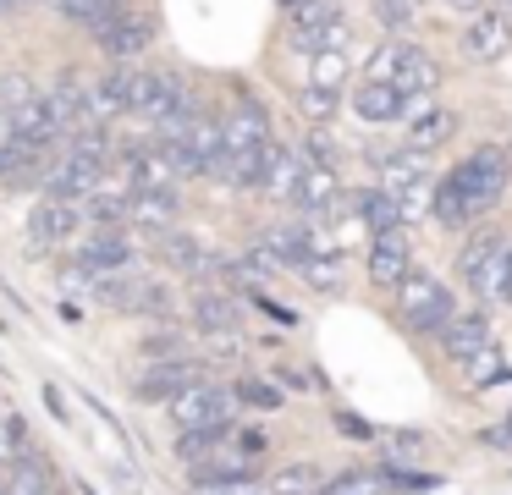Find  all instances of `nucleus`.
I'll return each instance as SVG.
<instances>
[{"label": "nucleus", "instance_id": "ddd939ff", "mask_svg": "<svg viewBox=\"0 0 512 495\" xmlns=\"http://www.w3.org/2000/svg\"><path fill=\"white\" fill-rule=\"evenodd\" d=\"M50 160H56V149L28 143V138L12 132V143H6V154H0V187H6V193H34V187H45Z\"/></svg>", "mask_w": 512, "mask_h": 495}, {"label": "nucleus", "instance_id": "7ed1b4c3", "mask_svg": "<svg viewBox=\"0 0 512 495\" xmlns=\"http://www.w3.org/2000/svg\"><path fill=\"white\" fill-rule=\"evenodd\" d=\"M265 149H270V116H265V105L243 88V94L232 99V110L221 116V154H215L210 176L226 182V187H254Z\"/></svg>", "mask_w": 512, "mask_h": 495}, {"label": "nucleus", "instance_id": "f704fd0d", "mask_svg": "<svg viewBox=\"0 0 512 495\" xmlns=\"http://www.w3.org/2000/svg\"><path fill=\"white\" fill-rule=\"evenodd\" d=\"M342 77H347V50H314V77L309 83L342 88Z\"/></svg>", "mask_w": 512, "mask_h": 495}, {"label": "nucleus", "instance_id": "79ce46f5", "mask_svg": "<svg viewBox=\"0 0 512 495\" xmlns=\"http://www.w3.org/2000/svg\"><path fill=\"white\" fill-rule=\"evenodd\" d=\"M248 495H254V490H248Z\"/></svg>", "mask_w": 512, "mask_h": 495}, {"label": "nucleus", "instance_id": "bb28decb", "mask_svg": "<svg viewBox=\"0 0 512 495\" xmlns=\"http://www.w3.org/2000/svg\"><path fill=\"white\" fill-rule=\"evenodd\" d=\"M353 209H358V220H364L369 231L408 226V220H402V209H397V198H391V193H380V187H364V193L353 198Z\"/></svg>", "mask_w": 512, "mask_h": 495}, {"label": "nucleus", "instance_id": "4be33fe9", "mask_svg": "<svg viewBox=\"0 0 512 495\" xmlns=\"http://www.w3.org/2000/svg\"><path fill=\"white\" fill-rule=\"evenodd\" d=\"M457 132V116L452 110H430L424 99H408V143L402 149H419V154H435L446 138Z\"/></svg>", "mask_w": 512, "mask_h": 495}, {"label": "nucleus", "instance_id": "393cba45", "mask_svg": "<svg viewBox=\"0 0 512 495\" xmlns=\"http://www.w3.org/2000/svg\"><path fill=\"white\" fill-rule=\"evenodd\" d=\"M485 341H490V319L485 314H452L441 325V347H446V358H452V363H468Z\"/></svg>", "mask_w": 512, "mask_h": 495}, {"label": "nucleus", "instance_id": "58836bf2", "mask_svg": "<svg viewBox=\"0 0 512 495\" xmlns=\"http://www.w3.org/2000/svg\"><path fill=\"white\" fill-rule=\"evenodd\" d=\"M446 6H452V11H468V17H474V11H485V0H446Z\"/></svg>", "mask_w": 512, "mask_h": 495}, {"label": "nucleus", "instance_id": "20e7f679", "mask_svg": "<svg viewBox=\"0 0 512 495\" xmlns=\"http://www.w3.org/2000/svg\"><path fill=\"white\" fill-rule=\"evenodd\" d=\"M457 275L468 281V292L479 303L490 308L512 303V237L507 231H479L463 248V259H457Z\"/></svg>", "mask_w": 512, "mask_h": 495}, {"label": "nucleus", "instance_id": "dca6fc26", "mask_svg": "<svg viewBox=\"0 0 512 495\" xmlns=\"http://www.w3.org/2000/svg\"><path fill=\"white\" fill-rule=\"evenodd\" d=\"M298 176H303V154L270 138L265 160H259V176H254V193H265L270 204H292V193H298Z\"/></svg>", "mask_w": 512, "mask_h": 495}, {"label": "nucleus", "instance_id": "7c9ffc66", "mask_svg": "<svg viewBox=\"0 0 512 495\" xmlns=\"http://www.w3.org/2000/svg\"><path fill=\"white\" fill-rule=\"evenodd\" d=\"M457 369H463V380H468V385H496L501 374H507V363H501L496 341H485V347H479L468 363H457Z\"/></svg>", "mask_w": 512, "mask_h": 495}, {"label": "nucleus", "instance_id": "9d476101", "mask_svg": "<svg viewBox=\"0 0 512 495\" xmlns=\"http://www.w3.org/2000/svg\"><path fill=\"white\" fill-rule=\"evenodd\" d=\"M380 193H391L402 209V220H413L430 204V154H419V149L386 154V160H380Z\"/></svg>", "mask_w": 512, "mask_h": 495}, {"label": "nucleus", "instance_id": "f3484780", "mask_svg": "<svg viewBox=\"0 0 512 495\" xmlns=\"http://www.w3.org/2000/svg\"><path fill=\"white\" fill-rule=\"evenodd\" d=\"M177 215H182L177 187H138V193L127 198V220H133L144 237H166V231H177Z\"/></svg>", "mask_w": 512, "mask_h": 495}, {"label": "nucleus", "instance_id": "473e14b6", "mask_svg": "<svg viewBox=\"0 0 512 495\" xmlns=\"http://www.w3.org/2000/svg\"><path fill=\"white\" fill-rule=\"evenodd\" d=\"M34 99H39V88L28 83L23 72H17V77H0V116H6V121H12L17 110H28Z\"/></svg>", "mask_w": 512, "mask_h": 495}, {"label": "nucleus", "instance_id": "aec40b11", "mask_svg": "<svg viewBox=\"0 0 512 495\" xmlns=\"http://www.w3.org/2000/svg\"><path fill=\"white\" fill-rule=\"evenodd\" d=\"M512 44V28L501 11H474V22L463 28V55L468 61H501Z\"/></svg>", "mask_w": 512, "mask_h": 495}, {"label": "nucleus", "instance_id": "1a4fd4ad", "mask_svg": "<svg viewBox=\"0 0 512 495\" xmlns=\"http://www.w3.org/2000/svg\"><path fill=\"white\" fill-rule=\"evenodd\" d=\"M287 39L298 55L347 50V17L336 0H287Z\"/></svg>", "mask_w": 512, "mask_h": 495}, {"label": "nucleus", "instance_id": "412c9836", "mask_svg": "<svg viewBox=\"0 0 512 495\" xmlns=\"http://www.w3.org/2000/svg\"><path fill=\"white\" fill-rule=\"evenodd\" d=\"M347 105H353L358 121H375V127H386V121H402V116H408V99H402L391 83H375V77H364V83L347 94Z\"/></svg>", "mask_w": 512, "mask_h": 495}, {"label": "nucleus", "instance_id": "e433bc0d", "mask_svg": "<svg viewBox=\"0 0 512 495\" xmlns=\"http://www.w3.org/2000/svg\"><path fill=\"white\" fill-rule=\"evenodd\" d=\"M375 17L386 22V28H408V22H413V0H375Z\"/></svg>", "mask_w": 512, "mask_h": 495}, {"label": "nucleus", "instance_id": "9b49d317", "mask_svg": "<svg viewBox=\"0 0 512 495\" xmlns=\"http://www.w3.org/2000/svg\"><path fill=\"white\" fill-rule=\"evenodd\" d=\"M89 33H94V44H100L111 61H144L149 44H155V28H149V17H144V11H133V6L105 11L100 22H89Z\"/></svg>", "mask_w": 512, "mask_h": 495}, {"label": "nucleus", "instance_id": "6e6552de", "mask_svg": "<svg viewBox=\"0 0 512 495\" xmlns=\"http://www.w3.org/2000/svg\"><path fill=\"white\" fill-rule=\"evenodd\" d=\"M166 413H171V424H177L182 435L226 429L237 418V391H226V385H215V380H193V385H182V391L166 402Z\"/></svg>", "mask_w": 512, "mask_h": 495}, {"label": "nucleus", "instance_id": "a211bd4d", "mask_svg": "<svg viewBox=\"0 0 512 495\" xmlns=\"http://www.w3.org/2000/svg\"><path fill=\"white\" fill-rule=\"evenodd\" d=\"M193 380H204V369L188 352H182V358H149V369L138 374V396H144V402H171V396Z\"/></svg>", "mask_w": 512, "mask_h": 495}, {"label": "nucleus", "instance_id": "4c0bfd02", "mask_svg": "<svg viewBox=\"0 0 512 495\" xmlns=\"http://www.w3.org/2000/svg\"><path fill=\"white\" fill-rule=\"evenodd\" d=\"M188 495H248V479H193Z\"/></svg>", "mask_w": 512, "mask_h": 495}, {"label": "nucleus", "instance_id": "0eeeda50", "mask_svg": "<svg viewBox=\"0 0 512 495\" xmlns=\"http://www.w3.org/2000/svg\"><path fill=\"white\" fill-rule=\"evenodd\" d=\"M452 314H457L452 292H446L430 270H408L397 281V319L413 330V336H441V325Z\"/></svg>", "mask_w": 512, "mask_h": 495}, {"label": "nucleus", "instance_id": "f8f14e48", "mask_svg": "<svg viewBox=\"0 0 512 495\" xmlns=\"http://www.w3.org/2000/svg\"><path fill=\"white\" fill-rule=\"evenodd\" d=\"M83 220H89V204H83V198L45 193V198L34 204V220H28V231H34L39 248H72V242L83 237Z\"/></svg>", "mask_w": 512, "mask_h": 495}, {"label": "nucleus", "instance_id": "f03ea898", "mask_svg": "<svg viewBox=\"0 0 512 495\" xmlns=\"http://www.w3.org/2000/svg\"><path fill=\"white\" fill-rule=\"evenodd\" d=\"M270 440L259 429H204V435H182L177 457L193 479H254L259 462H265Z\"/></svg>", "mask_w": 512, "mask_h": 495}, {"label": "nucleus", "instance_id": "c756f323", "mask_svg": "<svg viewBox=\"0 0 512 495\" xmlns=\"http://www.w3.org/2000/svg\"><path fill=\"white\" fill-rule=\"evenodd\" d=\"M23 451H34V440H28V424L17 418V407L0 396V462L23 457Z\"/></svg>", "mask_w": 512, "mask_h": 495}, {"label": "nucleus", "instance_id": "5701e85b", "mask_svg": "<svg viewBox=\"0 0 512 495\" xmlns=\"http://www.w3.org/2000/svg\"><path fill=\"white\" fill-rule=\"evenodd\" d=\"M39 99H45L50 127H56L61 143H67V132L83 127V88H78V77H56L50 88H39Z\"/></svg>", "mask_w": 512, "mask_h": 495}, {"label": "nucleus", "instance_id": "cd10ccee", "mask_svg": "<svg viewBox=\"0 0 512 495\" xmlns=\"http://www.w3.org/2000/svg\"><path fill=\"white\" fill-rule=\"evenodd\" d=\"M325 495H391L386 468H347L336 479H325Z\"/></svg>", "mask_w": 512, "mask_h": 495}, {"label": "nucleus", "instance_id": "4468645a", "mask_svg": "<svg viewBox=\"0 0 512 495\" xmlns=\"http://www.w3.org/2000/svg\"><path fill=\"white\" fill-rule=\"evenodd\" d=\"M408 270H413V242H408V226L369 231V281H375V286H397Z\"/></svg>", "mask_w": 512, "mask_h": 495}, {"label": "nucleus", "instance_id": "423d86ee", "mask_svg": "<svg viewBox=\"0 0 512 495\" xmlns=\"http://www.w3.org/2000/svg\"><path fill=\"white\" fill-rule=\"evenodd\" d=\"M364 77H375V83H391L402 99H430L435 83H441V66H435L430 55L419 50V44L386 39L375 55H369V72H364Z\"/></svg>", "mask_w": 512, "mask_h": 495}, {"label": "nucleus", "instance_id": "f257e3e1", "mask_svg": "<svg viewBox=\"0 0 512 495\" xmlns=\"http://www.w3.org/2000/svg\"><path fill=\"white\" fill-rule=\"evenodd\" d=\"M507 182H512L507 149H496V143H479L474 154H463V160H457L452 171L435 182L430 215L441 220L446 231H463V226H474L485 209H496V198L507 193Z\"/></svg>", "mask_w": 512, "mask_h": 495}, {"label": "nucleus", "instance_id": "72a5a7b5", "mask_svg": "<svg viewBox=\"0 0 512 495\" xmlns=\"http://www.w3.org/2000/svg\"><path fill=\"white\" fill-rule=\"evenodd\" d=\"M298 105L309 110L314 121H331L336 105H342V94H336V88H320V83H303V88H298Z\"/></svg>", "mask_w": 512, "mask_h": 495}, {"label": "nucleus", "instance_id": "c9c22d12", "mask_svg": "<svg viewBox=\"0 0 512 495\" xmlns=\"http://www.w3.org/2000/svg\"><path fill=\"white\" fill-rule=\"evenodd\" d=\"M237 402H248V407H281V391H276V385H265V380H243V385H237Z\"/></svg>", "mask_w": 512, "mask_h": 495}, {"label": "nucleus", "instance_id": "ea45409f", "mask_svg": "<svg viewBox=\"0 0 512 495\" xmlns=\"http://www.w3.org/2000/svg\"><path fill=\"white\" fill-rule=\"evenodd\" d=\"M23 6H34V0H0V11H23Z\"/></svg>", "mask_w": 512, "mask_h": 495}, {"label": "nucleus", "instance_id": "39448f33", "mask_svg": "<svg viewBox=\"0 0 512 495\" xmlns=\"http://www.w3.org/2000/svg\"><path fill=\"white\" fill-rule=\"evenodd\" d=\"M122 77H127V110L144 116L149 127H160V121H171V116H188V110L199 105V94H193L177 72H166V66H133V72H122Z\"/></svg>", "mask_w": 512, "mask_h": 495}, {"label": "nucleus", "instance_id": "a19ab883", "mask_svg": "<svg viewBox=\"0 0 512 495\" xmlns=\"http://www.w3.org/2000/svg\"><path fill=\"white\" fill-rule=\"evenodd\" d=\"M0 495H6V462H0Z\"/></svg>", "mask_w": 512, "mask_h": 495}, {"label": "nucleus", "instance_id": "2f4dec72", "mask_svg": "<svg viewBox=\"0 0 512 495\" xmlns=\"http://www.w3.org/2000/svg\"><path fill=\"white\" fill-rule=\"evenodd\" d=\"M380 451H386V468H413V462L424 457V435L402 429V435H386V440H380Z\"/></svg>", "mask_w": 512, "mask_h": 495}, {"label": "nucleus", "instance_id": "b1692460", "mask_svg": "<svg viewBox=\"0 0 512 495\" xmlns=\"http://www.w3.org/2000/svg\"><path fill=\"white\" fill-rule=\"evenodd\" d=\"M6 495H61V484L39 451H23V457L6 462Z\"/></svg>", "mask_w": 512, "mask_h": 495}, {"label": "nucleus", "instance_id": "c85d7f7f", "mask_svg": "<svg viewBox=\"0 0 512 495\" xmlns=\"http://www.w3.org/2000/svg\"><path fill=\"white\" fill-rule=\"evenodd\" d=\"M270 495H325V473L314 462H292L270 479Z\"/></svg>", "mask_w": 512, "mask_h": 495}, {"label": "nucleus", "instance_id": "6ab92c4d", "mask_svg": "<svg viewBox=\"0 0 512 495\" xmlns=\"http://www.w3.org/2000/svg\"><path fill=\"white\" fill-rule=\"evenodd\" d=\"M78 88H83V121H100V127H111L116 116H127V77H122V72L78 77Z\"/></svg>", "mask_w": 512, "mask_h": 495}, {"label": "nucleus", "instance_id": "2eb2a0df", "mask_svg": "<svg viewBox=\"0 0 512 495\" xmlns=\"http://www.w3.org/2000/svg\"><path fill=\"white\" fill-rule=\"evenodd\" d=\"M188 319H193V330H204L210 341H232L237 325H243V308H237V297L221 292V286H199L193 303H188Z\"/></svg>", "mask_w": 512, "mask_h": 495}, {"label": "nucleus", "instance_id": "a878e982", "mask_svg": "<svg viewBox=\"0 0 512 495\" xmlns=\"http://www.w3.org/2000/svg\"><path fill=\"white\" fill-rule=\"evenodd\" d=\"M160 259H166L171 270H182V275L210 270V248H204L199 237H188V231H166V237H160Z\"/></svg>", "mask_w": 512, "mask_h": 495}]
</instances>
